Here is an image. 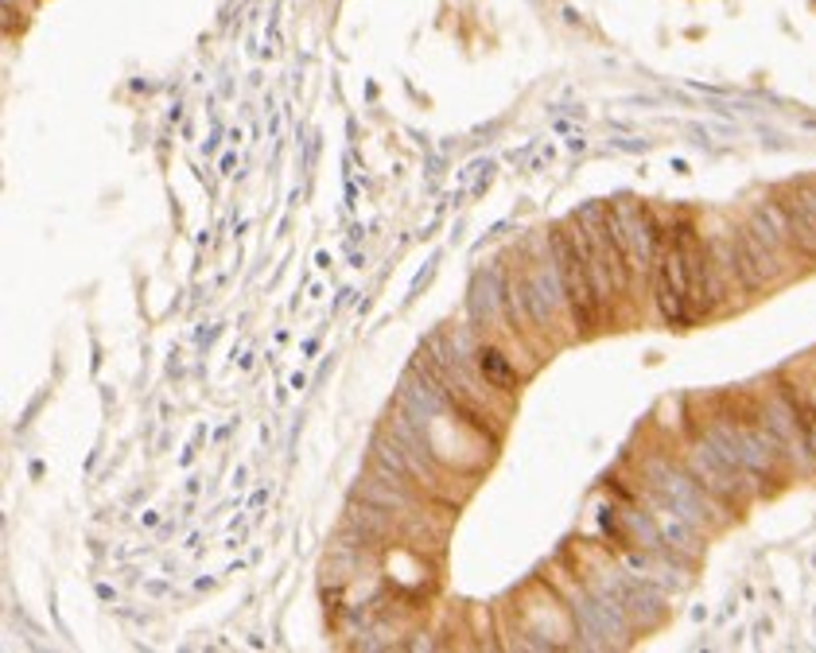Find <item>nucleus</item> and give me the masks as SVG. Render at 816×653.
<instances>
[{
    "instance_id": "1",
    "label": "nucleus",
    "mask_w": 816,
    "mask_h": 653,
    "mask_svg": "<svg viewBox=\"0 0 816 653\" xmlns=\"http://www.w3.org/2000/svg\"><path fill=\"white\" fill-rule=\"evenodd\" d=\"M650 292L669 326H688L696 315H707L704 292V237L688 214L669 218L650 276Z\"/></svg>"
},
{
    "instance_id": "2",
    "label": "nucleus",
    "mask_w": 816,
    "mask_h": 653,
    "mask_svg": "<svg viewBox=\"0 0 816 653\" xmlns=\"http://www.w3.org/2000/svg\"><path fill=\"white\" fill-rule=\"evenodd\" d=\"M575 222H579V234H583V253H587V272H591V284H595V296H599L602 311H610V304L630 292L634 269H630L626 249L618 245L615 229H610V218H607V206H602V202L579 206Z\"/></svg>"
},
{
    "instance_id": "3",
    "label": "nucleus",
    "mask_w": 816,
    "mask_h": 653,
    "mask_svg": "<svg viewBox=\"0 0 816 653\" xmlns=\"http://www.w3.org/2000/svg\"><path fill=\"white\" fill-rule=\"evenodd\" d=\"M552 241V253H556V264H560V276H564V296H567V315H572L575 331L579 334H591L599 331L607 311H602L599 296H595V284H591V272H587V253H583V234H579V222H567L560 229L548 234Z\"/></svg>"
},
{
    "instance_id": "4",
    "label": "nucleus",
    "mask_w": 816,
    "mask_h": 653,
    "mask_svg": "<svg viewBox=\"0 0 816 653\" xmlns=\"http://www.w3.org/2000/svg\"><path fill=\"white\" fill-rule=\"evenodd\" d=\"M731 245H735V276H739V292H762L785 272V257H777L770 245L758 241V234L742 222L731 226Z\"/></svg>"
},
{
    "instance_id": "5",
    "label": "nucleus",
    "mask_w": 816,
    "mask_h": 653,
    "mask_svg": "<svg viewBox=\"0 0 816 653\" xmlns=\"http://www.w3.org/2000/svg\"><path fill=\"white\" fill-rule=\"evenodd\" d=\"M774 385V382H770ZM758 409H762V420H766V428L774 432V439H777V447H782V459H785V467H793V471H812L816 467V459L809 452V444H805V432L801 424H797V417H793V409H789V401H785V393L777 389H766L758 397Z\"/></svg>"
},
{
    "instance_id": "6",
    "label": "nucleus",
    "mask_w": 816,
    "mask_h": 653,
    "mask_svg": "<svg viewBox=\"0 0 816 653\" xmlns=\"http://www.w3.org/2000/svg\"><path fill=\"white\" fill-rule=\"evenodd\" d=\"M789 214V241L801 261H816V183H797L782 195Z\"/></svg>"
},
{
    "instance_id": "7",
    "label": "nucleus",
    "mask_w": 816,
    "mask_h": 653,
    "mask_svg": "<svg viewBox=\"0 0 816 653\" xmlns=\"http://www.w3.org/2000/svg\"><path fill=\"white\" fill-rule=\"evenodd\" d=\"M358 502H369V506H381L397 517H412L416 514V498L412 487L389 479V474H369V479L358 482Z\"/></svg>"
},
{
    "instance_id": "8",
    "label": "nucleus",
    "mask_w": 816,
    "mask_h": 653,
    "mask_svg": "<svg viewBox=\"0 0 816 653\" xmlns=\"http://www.w3.org/2000/svg\"><path fill=\"white\" fill-rule=\"evenodd\" d=\"M774 385L785 393L789 409H793L797 424H801V432H805V444H809V452L816 459V397L809 393V385H805V382H793V377H785V374H777Z\"/></svg>"
},
{
    "instance_id": "9",
    "label": "nucleus",
    "mask_w": 816,
    "mask_h": 653,
    "mask_svg": "<svg viewBox=\"0 0 816 653\" xmlns=\"http://www.w3.org/2000/svg\"><path fill=\"white\" fill-rule=\"evenodd\" d=\"M474 369L482 374V382L490 385V389H517V369H513V362L502 354L498 347H478L474 350Z\"/></svg>"
},
{
    "instance_id": "10",
    "label": "nucleus",
    "mask_w": 816,
    "mask_h": 653,
    "mask_svg": "<svg viewBox=\"0 0 816 653\" xmlns=\"http://www.w3.org/2000/svg\"><path fill=\"white\" fill-rule=\"evenodd\" d=\"M805 385H809V393L816 397V366H812V374H809V382H805Z\"/></svg>"
}]
</instances>
